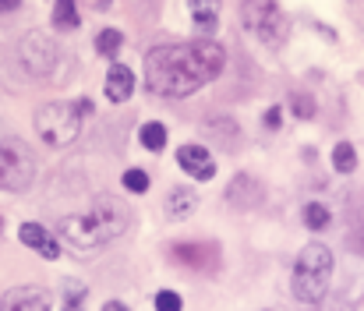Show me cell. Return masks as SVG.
Listing matches in <instances>:
<instances>
[{
  "label": "cell",
  "instance_id": "1",
  "mask_svg": "<svg viewBox=\"0 0 364 311\" xmlns=\"http://www.w3.org/2000/svg\"><path fill=\"white\" fill-rule=\"evenodd\" d=\"M227 68V53L213 39H195V43H166L149 50L145 57V85L156 96H191L213 78H220Z\"/></svg>",
  "mask_w": 364,
  "mask_h": 311
},
{
  "label": "cell",
  "instance_id": "2",
  "mask_svg": "<svg viewBox=\"0 0 364 311\" xmlns=\"http://www.w3.org/2000/svg\"><path fill=\"white\" fill-rule=\"evenodd\" d=\"M127 223H131V212H127V206H124L121 199L100 195L85 212L64 216V219L57 223V233H60L71 248L89 251V248H100V244L121 237L124 230H127Z\"/></svg>",
  "mask_w": 364,
  "mask_h": 311
},
{
  "label": "cell",
  "instance_id": "3",
  "mask_svg": "<svg viewBox=\"0 0 364 311\" xmlns=\"http://www.w3.org/2000/svg\"><path fill=\"white\" fill-rule=\"evenodd\" d=\"M333 251L322 244V241H311L308 248H301L297 262H294V297L301 305H318L326 294H329V280H333Z\"/></svg>",
  "mask_w": 364,
  "mask_h": 311
},
{
  "label": "cell",
  "instance_id": "4",
  "mask_svg": "<svg viewBox=\"0 0 364 311\" xmlns=\"http://www.w3.org/2000/svg\"><path fill=\"white\" fill-rule=\"evenodd\" d=\"M92 113V103L89 100H75V103H43L36 110V135L53 145V149H64L71 145L78 135H82V120Z\"/></svg>",
  "mask_w": 364,
  "mask_h": 311
},
{
  "label": "cell",
  "instance_id": "5",
  "mask_svg": "<svg viewBox=\"0 0 364 311\" xmlns=\"http://www.w3.org/2000/svg\"><path fill=\"white\" fill-rule=\"evenodd\" d=\"M244 28L262 39L265 46H283L287 43V14L279 11L276 0H244L241 4Z\"/></svg>",
  "mask_w": 364,
  "mask_h": 311
},
{
  "label": "cell",
  "instance_id": "6",
  "mask_svg": "<svg viewBox=\"0 0 364 311\" xmlns=\"http://www.w3.org/2000/svg\"><path fill=\"white\" fill-rule=\"evenodd\" d=\"M36 181V159L21 142L0 138V191H28Z\"/></svg>",
  "mask_w": 364,
  "mask_h": 311
},
{
  "label": "cell",
  "instance_id": "7",
  "mask_svg": "<svg viewBox=\"0 0 364 311\" xmlns=\"http://www.w3.org/2000/svg\"><path fill=\"white\" fill-rule=\"evenodd\" d=\"M18 53H21V64L32 71V75H50L53 68H57V57H60V50H57V43L46 36V32H32V36H25L21 39V46H18Z\"/></svg>",
  "mask_w": 364,
  "mask_h": 311
},
{
  "label": "cell",
  "instance_id": "8",
  "mask_svg": "<svg viewBox=\"0 0 364 311\" xmlns=\"http://www.w3.org/2000/svg\"><path fill=\"white\" fill-rule=\"evenodd\" d=\"M53 294L46 287H11L0 297V311H50Z\"/></svg>",
  "mask_w": 364,
  "mask_h": 311
},
{
  "label": "cell",
  "instance_id": "9",
  "mask_svg": "<svg viewBox=\"0 0 364 311\" xmlns=\"http://www.w3.org/2000/svg\"><path fill=\"white\" fill-rule=\"evenodd\" d=\"M177 167L184 170V174H191L195 181H213L216 177V159H213V152L205 149V145H181L177 149Z\"/></svg>",
  "mask_w": 364,
  "mask_h": 311
},
{
  "label": "cell",
  "instance_id": "10",
  "mask_svg": "<svg viewBox=\"0 0 364 311\" xmlns=\"http://www.w3.org/2000/svg\"><path fill=\"white\" fill-rule=\"evenodd\" d=\"M18 241L32 251H39L43 258H60V241L53 237V230H46L43 223H21L18 226Z\"/></svg>",
  "mask_w": 364,
  "mask_h": 311
},
{
  "label": "cell",
  "instance_id": "11",
  "mask_svg": "<svg viewBox=\"0 0 364 311\" xmlns=\"http://www.w3.org/2000/svg\"><path fill=\"white\" fill-rule=\"evenodd\" d=\"M107 100L110 103H127L131 100V93H134V75H131V68H124V64H110V71H107Z\"/></svg>",
  "mask_w": 364,
  "mask_h": 311
},
{
  "label": "cell",
  "instance_id": "12",
  "mask_svg": "<svg viewBox=\"0 0 364 311\" xmlns=\"http://www.w3.org/2000/svg\"><path fill=\"white\" fill-rule=\"evenodd\" d=\"M258 199H262V188H258V181H251V174H237L227 188V202L234 209L258 206Z\"/></svg>",
  "mask_w": 364,
  "mask_h": 311
},
{
  "label": "cell",
  "instance_id": "13",
  "mask_svg": "<svg viewBox=\"0 0 364 311\" xmlns=\"http://www.w3.org/2000/svg\"><path fill=\"white\" fill-rule=\"evenodd\" d=\"M195 209H198V195H195L191 188H173V191L166 195L163 212H166V219H188Z\"/></svg>",
  "mask_w": 364,
  "mask_h": 311
},
{
  "label": "cell",
  "instance_id": "14",
  "mask_svg": "<svg viewBox=\"0 0 364 311\" xmlns=\"http://www.w3.org/2000/svg\"><path fill=\"white\" fill-rule=\"evenodd\" d=\"M188 11H191V21H195L198 32H216L220 0H188Z\"/></svg>",
  "mask_w": 364,
  "mask_h": 311
},
{
  "label": "cell",
  "instance_id": "15",
  "mask_svg": "<svg viewBox=\"0 0 364 311\" xmlns=\"http://www.w3.org/2000/svg\"><path fill=\"white\" fill-rule=\"evenodd\" d=\"M78 25H82V14H78L75 0H53V28L71 32V28H78Z\"/></svg>",
  "mask_w": 364,
  "mask_h": 311
},
{
  "label": "cell",
  "instance_id": "16",
  "mask_svg": "<svg viewBox=\"0 0 364 311\" xmlns=\"http://www.w3.org/2000/svg\"><path fill=\"white\" fill-rule=\"evenodd\" d=\"M138 142H141L149 152H159V149L166 145V124H159V120L141 124V127H138Z\"/></svg>",
  "mask_w": 364,
  "mask_h": 311
},
{
  "label": "cell",
  "instance_id": "17",
  "mask_svg": "<svg viewBox=\"0 0 364 311\" xmlns=\"http://www.w3.org/2000/svg\"><path fill=\"white\" fill-rule=\"evenodd\" d=\"M333 170L336 174H354L358 170V152L350 142H336L333 145Z\"/></svg>",
  "mask_w": 364,
  "mask_h": 311
},
{
  "label": "cell",
  "instance_id": "18",
  "mask_svg": "<svg viewBox=\"0 0 364 311\" xmlns=\"http://www.w3.org/2000/svg\"><path fill=\"white\" fill-rule=\"evenodd\" d=\"M301 216H304V226H308V230H326V226L333 223V212L322 206V202H308Z\"/></svg>",
  "mask_w": 364,
  "mask_h": 311
},
{
  "label": "cell",
  "instance_id": "19",
  "mask_svg": "<svg viewBox=\"0 0 364 311\" xmlns=\"http://www.w3.org/2000/svg\"><path fill=\"white\" fill-rule=\"evenodd\" d=\"M124 188L131 191V195H145L149 191V174L141 170V167H131V170H124Z\"/></svg>",
  "mask_w": 364,
  "mask_h": 311
},
{
  "label": "cell",
  "instance_id": "20",
  "mask_svg": "<svg viewBox=\"0 0 364 311\" xmlns=\"http://www.w3.org/2000/svg\"><path fill=\"white\" fill-rule=\"evenodd\" d=\"M121 43H124V36L117 28H103V32L96 36V50H100L103 57H114V53L121 50Z\"/></svg>",
  "mask_w": 364,
  "mask_h": 311
},
{
  "label": "cell",
  "instance_id": "21",
  "mask_svg": "<svg viewBox=\"0 0 364 311\" xmlns=\"http://www.w3.org/2000/svg\"><path fill=\"white\" fill-rule=\"evenodd\" d=\"M152 305H156V311H181L184 308V301H181V294H177V290H159Z\"/></svg>",
  "mask_w": 364,
  "mask_h": 311
},
{
  "label": "cell",
  "instance_id": "22",
  "mask_svg": "<svg viewBox=\"0 0 364 311\" xmlns=\"http://www.w3.org/2000/svg\"><path fill=\"white\" fill-rule=\"evenodd\" d=\"M294 113L308 120V117L315 113V100H311V96H304V93H294Z\"/></svg>",
  "mask_w": 364,
  "mask_h": 311
},
{
  "label": "cell",
  "instance_id": "23",
  "mask_svg": "<svg viewBox=\"0 0 364 311\" xmlns=\"http://www.w3.org/2000/svg\"><path fill=\"white\" fill-rule=\"evenodd\" d=\"M64 305H71V308H82V305H85V287L71 283V287L64 290Z\"/></svg>",
  "mask_w": 364,
  "mask_h": 311
},
{
  "label": "cell",
  "instance_id": "24",
  "mask_svg": "<svg viewBox=\"0 0 364 311\" xmlns=\"http://www.w3.org/2000/svg\"><path fill=\"white\" fill-rule=\"evenodd\" d=\"M279 120H283V110L279 106H269L265 110V127H279Z\"/></svg>",
  "mask_w": 364,
  "mask_h": 311
},
{
  "label": "cell",
  "instance_id": "25",
  "mask_svg": "<svg viewBox=\"0 0 364 311\" xmlns=\"http://www.w3.org/2000/svg\"><path fill=\"white\" fill-rule=\"evenodd\" d=\"M103 311H127V305H121V301H107Z\"/></svg>",
  "mask_w": 364,
  "mask_h": 311
},
{
  "label": "cell",
  "instance_id": "26",
  "mask_svg": "<svg viewBox=\"0 0 364 311\" xmlns=\"http://www.w3.org/2000/svg\"><path fill=\"white\" fill-rule=\"evenodd\" d=\"M18 7V0H0V14H7V11H14Z\"/></svg>",
  "mask_w": 364,
  "mask_h": 311
},
{
  "label": "cell",
  "instance_id": "27",
  "mask_svg": "<svg viewBox=\"0 0 364 311\" xmlns=\"http://www.w3.org/2000/svg\"><path fill=\"white\" fill-rule=\"evenodd\" d=\"M64 311H78V308H71V305H64Z\"/></svg>",
  "mask_w": 364,
  "mask_h": 311
}]
</instances>
